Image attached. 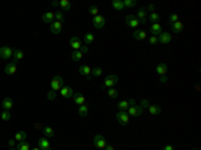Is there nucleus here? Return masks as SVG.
Listing matches in <instances>:
<instances>
[{"label":"nucleus","mask_w":201,"mask_h":150,"mask_svg":"<svg viewBox=\"0 0 201 150\" xmlns=\"http://www.w3.org/2000/svg\"><path fill=\"white\" fill-rule=\"evenodd\" d=\"M118 75L115 74H110L107 75L105 78V82H103V86H102V89H105V87H107V89H111V87H114L118 85Z\"/></svg>","instance_id":"nucleus-1"},{"label":"nucleus","mask_w":201,"mask_h":150,"mask_svg":"<svg viewBox=\"0 0 201 150\" xmlns=\"http://www.w3.org/2000/svg\"><path fill=\"white\" fill-rule=\"evenodd\" d=\"M64 86V80L63 78H62L60 75H55L52 78V80H51V90L52 91H60V89Z\"/></svg>","instance_id":"nucleus-2"},{"label":"nucleus","mask_w":201,"mask_h":150,"mask_svg":"<svg viewBox=\"0 0 201 150\" xmlns=\"http://www.w3.org/2000/svg\"><path fill=\"white\" fill-rule=\"evenodd\" d=\"M115 118H117V122L119 123L121 126H127L129 125V114H127V111H118L117 113V115H115Z\"/></svg>","instance_id":"nucleus-3"},{"label":"nucleus","mask_w":201,"mask_h":150,"mask_svg":"<svg viewBox=\"0 0 201 150\" xmlns=\"http://www.w3.org/2000/svg\"><path fill=\"white\" fill-rule=\"evenodd\" d=\"M12 55H14V50L11 48V47H8V46L0 47V58H2V59L8 60L12 58Z\"/></svg>","instance_id":"nucleus-4"},{"label":"nucleus","mask_w":201,"mask_h":150,"mask_svg":"<svg viewBox=\"0 0 201 150\" xmlns=\"http://www.w3.org/2000/svg\"><path fill=\"white\" fill-rule=\"evenodd\" d=\"M125 23H126L127 27H130V28H137L138 25H140V20L136 17V15L129 13V15L125 16Z\"/></svg>","instance_id":"nucleus-5"},{"label":"nucleus","mask_w":201,"mask_h":150,"mask_svg":"<svg viewBox=\"0 0 201 150\" xmlns=\"http://www.w3.org/2000/svg\"><path fill=\"white\" fill-rule=\"evenodd\" d=\"M106 24V17L102 16V15H97L93 17V25L97 28V30H101V28H103Z\"/></svg>","instance_id":"nucleus-6"},{"label":"nucleus","mask_w":201,"mask_h":150,"mask_svg":"<svg viewBox=\"0 0 201 150\" xmlns=\"http://www.w3.org/2000/svg\"><path fill=\"white\" fill-rule=\"evenodd\" d=\"M142 111H144V109L141 107V105H134V106H130V107L127 109V114H129V117H140L142 114Z\"/></svg>","instance_id":"nucleus-7"},{"label":"nucleus","mask_w":201,"mask_h":150,"mask_svg":"<svg viewBox=\"0 0 201 150\" xmlns=\"http://www.w3.org/2000/svg\"><path fill=\"white\" fill-rule=\"evenodd\" d=\"M93 142H94V146H97L98 149H105L106 145H107V144H106L105 137H103V135H101V134H97L95 137H94Z\"/></svg>","instance_id":"nucleus-8"},{"label":"nucleus","mask_w":201,"mask_h":150,"mask_svg":"<svg viewBox=\"0 0 201 150\" xmlns=\"http://www.w3.org/2000/svg\"><path fill=\"white\" fill-rule=\"evenodd\" d=\"M78 71H79V74H80V75L86 76V79H87V80H90V79H91V67H90L89 64H82V66H79Z\"/></svg>","instance_id":"nucleus-9"},{"label":"nucleus","mask_w":201,"mask_h":150,"mask_svg":"<svg viewBox=\"0 0 201 150\" xmlns=\"http://www.w3.org/2000/svg\"><path fill=\"white\" fill-rule=\"evenodd\" d=\"M16 71H17V63H16V62H11V63L6 64L4 72L7 75H15Z\"/></svg>","instance_id":"nucleus-10"},{"label":"nucleus","mask_w":201,"mask_h":150,"mask_svg":"<svg viewBox=\"0 0 201 150\" xmlns=\"http://www.w3.org/2000/svg\"><path fill=\"white\" fill-rule=\"evenodd\" d=\"M50 30L52 34H55V35H59L62 31H63V23H60V21H52L51 23V27H50Z\"/></svg>","instance_id":"nucleus-11"},{"label":"nucleus","mask_w":201,"mask_h":150,"mask_svg":"<svg viewBox=\"0 0 201 150\" xmlns=\"http://www.w3.org/2000/svg\"><path fill=\"white\" fill-rule=\"evenodd\" d=\"M60 95L66 99H68V98H72L74 97V90H72V87L70 86H63L60 89Z\"/></svg>","instance_id":"nucleus-12"},{"label":"nucleus","mask_w":201,"mask_h":150,"mask_svg":"<svg viewBox=\"0 0 201 150\" xmlns=\"http://www.w3.org/2000/svg\"><path fill=\"white\" fill-rule=\"evenodd\" d=\"M172 42V35L169 34V32H161V34L158 35V43H161V44H169V43Z\"/></svg>","instance_id":"nucleus-13"},{"label":"nucleus","mask_w":201,"mask_h":150,"mask_svg":"<svg viewBox=\"0 0 201 150\" xmlns=\"http://www.w3.org/2000/svg\"><path fill=\"white\" fill-rule=\"evenodd\" d=\"M2 107L4 109V111H11V109L14 107V102L10 97H6L2 99Z\"/></svg>","instance_id":"nucleus-14"},{"label":"nucleus","mask_w":201,"mask_h":150,"mask_svg":"<svg viewBox=\"0 0 201 150\" xmlns=\"http://www.w3.org/2000/svg\"><path fill=\"white\" fill-rule=\"evenodd\" d=\"M38 148L40 150H50L51 144H50L48 138H40V140H38Z\"/></svg>","instance_id":"nucleus-15"},{"label":"nucleus","mask_w":201,"mask_h":150,"mask_svg":"<svg viewBox=\"0 0 201 150\" xmlns=\"http://www.w3.org/2000/svg\"><path fill=\"white\" fill-rule=\"evenodd\" d=\"M70 46H71L72 51L80 48V46H82V42H80L79 36H71V39H70Z\"/></svg>","instance_id":"nucleus-16"},{"label":"nucleus","mask_w":201,"mask_h":150,"mask_svg":"<svg viewBox=\"0 0 201 150\" xmlns=\"http://www.w3.org/2000/svg\"><path fill=\"white\" fill-rule=\"evenodd\" d=\"M72 99H74L75 105H78V106H82V105L86 103V97L83 94H80V93H74Z\"/></svg>","instance_id":"nucleus-17"},{"label":"nucleus","mask_w":201,"mask_h":150,"mask_svg":"<svg viewBox=\"0 0 201 150\" xmlns=\"http://www.w3.org/2000/svg\"><path fill=\"white\" fill-rule=\"evenodd\" d=\"M146 109H148V111L152 115H160L161 111H162V107H161L160 105H149Z\"/></svg>","instance_id":"nucleus-18"},{"label":"nucleus","mask_w":201,"mask_h":150,"mask_svg":"<svg viewBox=\"0 0 201 150\" xmlns=\"http://www.w3.org/2000/svg\"><path fill=\"white\" fill-rule=\"evenodd\" d=\"M156 71H157V74H158V75H161V78H164V76L166 75V72H168V64H166V63H160V64H157Z\"/></svg>","instance_id":"nucleus-19"},{"label":"nucleus","mask_w":201,"mask_h":150,"mask_svg":"<svg viewBox=\"0 0 201 150\" xmlns=\"http://www.w3.org/2000/svg\"><path fill=\"white\" fill-rule=\"evenodd\" d=\"M133 38L137 39V40H145L146 38H148V32L144 31V30H134Z\"/></svg>","instance_id":"nucleus-20"},{"label":"nucleus","mask_w":201,"mask_h":150,"mask_svg":"<svg viewBox=\"0 0 201 150\" xmlns=\"http://www.w3.org/2000/svg\"><path fill=\"white\" fill-rule=\"evenodd\" d=\"M150 32L153 36H158L161 32H162V27H161L160 23H153L152 27H150Z\"/></svg>","instance_id":"nucleus-21"},{"label":"nucleus","mask_w":201,"mask_h":150,"mask_svg":"<svg viewBox=\"0 0 201 150\" xmlns=\"http://www.w3.org/2000/svg\"><path fill=\"white\" fill-rule=\"evenodd\" d=\"M54 19H55V13L51 12V11H48V12H46L44 15L42 16V20L44 21V23H52Z\"/></svg>","instance_id":"nucleus-22"},{"label":"nucleus","mask_w":201,"mask_h":150,"mask_svg":"<svg viewBox=\"0 0 201 150\" xmlns=\"http://www.w3.org/2000/svg\"><path fill=\"white\" fill-rule=\"evenodd\" d=\"M117 107H118V111H127V109L130 107V101H121L118 102Z\"/></svg>","instance_id":"nucleus-23"},{"label":"nucleus","mask_w":201,"mask_h":150,"mask_svg":"<svg viewBox=\"0 0 201 150\" xmlns=\"http://www.w3.org/2000/svg\"><path fill=\"white\" fill-rule=\"evenodd\" d=\"M95 40V35L93 34V32H87V34L83 36V42H85V44L86 46H89V44H91V43Z\"/></svg>","instance_id":"nucleus-24"},{"label":"nucleus","mask_w":201,"mask_h":150,"mask_svg":"<svg viewBox=\"0 0 201 150\" xmlns=\"http://www.w3.org/2000/svg\"><path fill=\"white\" fill-rule=\"evenodd\" d=\"M78 114L82 117V118H86L87 114H89V106H87L86 103L82 105V106H79V107H78Z\"/></svg>","instance_id":"nucleus-25"},{"label":"nucleus","mask_w":201,"mask_h":150,"mask_svg":"<svg viewBox=\"0 0 201 150\" xmlns=\"http://www.w3.org/2000/svg\"><path fill=\"white\" fill-rule=\"evenodd\" d=\"M12 58H14V60L12 62H19V60H21L24 58V52L21 50H14V55H12Z\"/></svg>","instance_id":"nucleus-26"},{"label":"nucleus","mask_w":201,"mask_h":150,"mask_svg":"<svg viewBox=\"0 0 201 150\" xmlns=\"http://www.w3.org/2000/svg\"><path fill=\"white\" fill-rule=\"evenodd\" d=\"M16 150H31V146L28 144V141H21V142H17L16 145Z\"/></svg>","instance_id":"nucleus-27"},{"label":"nucleus","mask_w":201,"mask_h":150,"mask_svg":"<svg viewBox=\"0 0 201 150\" xmlns=\"http://www.w3.org/2000/svg\"><path fill=\"white\" fill-rule=\"evenodd\" d=\"M182 28H184V24H182V21H180V20L172 24V30H173V32H176V34H180L182 31Z\"/></svg>","instance_id":"nucleus-28"},{"label":"nucleus","mask_w":201,"mask_h":150,"mask_svg":"<svg viewBox=\"0 0 201 150\" xmlns=\"http://www.w3.org/2000/svg\"><path fill=\"white\" fill-rule=\"evenodd\" d=\"M136 17H137L138 20L148 19V12H146V10L144 8V7H141V8L137 11V15H136Z\"/></svg>","instance_id":"nucleus-29"},{"label":"nucleus","mask_w":201,"mask_h":150,"mask_svg":"<svg viewBox=\"0 0 201 150\" xmlns=\"http://www.w3.org/2000/svg\"><path fill=\"white\" fill-rule=\"evenodd\" d=\"M14 140L17 141V142L25 141V140H27V134H25V131H16V133H15V137H14Z\"/></svg>","instance_id":"nucleus-30"},{"label":"nucleus","mask_w":201,"mask_h":150,"mask_svg":"<svg viewBox=\"0 0 201 150\" xmlns=\"http://www.w3.org/2000/svg\"><path fill=\"white\" fill-rule=\"evenodd\" d=\"M111 6H113V8L117 10V11H122V10H125L122 0H113V2H111Z\"/></svg>","instance_id":"nucleus-31"},{"label":"nucleus","mask_w":201,"mask_h":150,"mask_svg":"<svg viewBox=\"0 0 201 150\" xmlns=\"http://www.w3.org/2000/svg\"><path fill=\"white\" fill-rule=\"evenodd\" d=\"M82 58H83V54L80 52L79 50L72 51V54H71V59L74 60V62H80V60H82Z\"/></svg>","instance_id":"nucleus-32"},{"label":"nucleus","mask_w":201,"mask_h":150,"mask_svg":"<svg viewBox=\"0 0 201 150\" xmlns=\"http://www.w3.org/2000/svg\"><path fill=\"white\" fill-rule=\"evenodd\" d=\"M59 7H62V10H63V11H70L72 6H71L70 0H60V2H59Z\"/></svg>","instance_id":"nucleus-33"},{"label":"nucleus","mask_w":201,"mask_h":150,"mask_svg":"<svg viewBox=\"0 0 201 150\" xmlns=\"http://www.w3.org/2000/svg\"><path fill=\"white\" fill-rule=\"evenodd\" d=\"M42 130H43V133H44L46 138H52V137H54V129H52V127H50V126H44Z\"/></svg>","instance_id":"nucleus-34"},{"label":"nucleus","mask_w":201,"mask_h":150,"mask_svg":"<svg viewBox=\"0 0 201 150\" xmlns=\"http://www.w3.org/2000/svg\"><path fill=\"white\" fill-rule=\"evenodd\" d=\"M103 75V70H102L101 67H94L91 68V76H95V78H98V76Z\"/></svg>","instance_id":"nucleus-35"},{"label":"nucleus","mask_w":201,"mask_h":150,"mask_svg":"<svg viewBox=\"0 0 201 150\" xmlns=\"http://www.w3.org/2000/svg\"><path fill=\"white\" fill-rule=\"evenodd\" d=\"M107 95L113 99H115V98H118V90L114 89V87H111V89H107Z\"/></svg>","instance_id":"nucleus-36"},{"label":"nucleus","mask_w":201,"mask_h":150,"mask_svg":"<svg viewBox=\"0 0 201 150\" xmlns=\"http://www.w3.org/2000/svg\"><path fill=\"white\" fill-rule=\"evenodd\" d=\"M122 2H123V7H125V8H131V7L137 6L136 0H122Z\"/></svg>","instance_id":"nucleus-37"},{"label":"nucleus","mask_w":201,"mask_h":150,"mask_svg":"<svg viewBox=\"0 0 201 150\" xmlns=\"http://www.w3.org/2000/svg\"><path fill=\"white\" fill-rule=\"evenodd\" d=\"M89 13H90V15H91V16L94 17V16L99 15V10L97 8V6H91L90 8H89Z\"/></svg>","instance_id":"nucleus-38"},{"label":"nucleus","mask_w":201,"mask_h":150,"mask_svg":"<svg viewBox=\"0 0 201 150\" xmlns=\"http://www.w3.org/2000/svg\"><path fill=\"white\" fill-rule=\"evenodd\" d=\"M160 20H161V16L157 12H152L150 13V21H153V23H158Z\"/></svg>","instance_id":"nucleus-39"},{"label":"nucleus","mask_w":201,"mask_h":150,"mask_svg":"<svg viewBox=\"0 0 201 150\" xmlns=\"http://www.w3.org/2000/svg\"><path fill=\"white\" fill-rule=\"evenodd\" d=\"M55 19H56V21L63 23L64 21V13L62 12V11H58V12H55Z\"/></svg>","instance_id":"nucleus-40"},{"label":"nucleus","mask_w":201,"mask_h":150,"mask_svg":"<svg viewBox=\"0 0 201 150\" xmlns=\"http://www.w3.org/2000/svg\"><path fill=\"white\" fill-rule=\"evenodd\" d=\"M168 19H169V24L172 25L173 23H176V21H178V15H177V13H170Z\"/></svg>","instance_id":"nucleus-41"},{"label":"nucleus","mask_w":201,"mask_h":150,"mask_svg":"<svg viewBox=\"0 0 201 150\" xmlns=\"http://www.w3.org/2000/svg\"><path fill=\"white\" fill-rule=\"evenodd\" d=\"M0 118H2L4 122H7V121L11 119V111H3L2 115H0Z\"/></svg>","instance_id":"nucleus-42"},{"label":"nucleus","mask_w":201,"mask_h":150,"mask_svg":"<svg viewBox=\"0 0 201 150\" xmlns=\"http://www.w3.org/2000/svg\"><path fill=\"white\" fill-rule=\"evenodd\" d=\"M149 43H150V44H157V43H158V36H150V38H149Z\"/></svg>","instance_id":"nucleus-43"},{"label":"nucleus","mask_w":201,"mask_h":150,"mask_svg":"<svg viewBox=\"0 0 201 150\" xmlns=\"http://www.w3.org/2000/svg\"><path fill=\"white\" fill-rule=\"evenodd\" d=\"M47 97H48L50 101H52V99H55V98H56V93H55V91H52V90H50L48 94H47Z\"/></svg>","instance_id":"nucleus-44"},{"label":"nucleus","mask_w":201,"mask_h":150,"mask_svg":"<svg viewBox=\"0 0 201 150\" xmlns=\"http://www.w3.org/2000/svg\"><path fill=\"white\" fill-rule=\"evenodd\" d=\"M79 51L83 54V55H85V54L89 52V47H87L86 44H82V46H80V48H79Z\"/></svg>","instance_id":"nucleus-45"},{"label":"nucleus","mask_w":201,"mask_h":150,"mask_svg":"<svg viewBox=\"0 0 201 150\" xmlns=\"http://www.w3.org/2000/svg\"><path fill=\"white\" fill-rule=\"evenodd\" d=\"M146 12H148V11H153V12H154V10H156V6L154 4H149L148 7H146Z\"/></svg>","instance_id":"nucleus-46"},{"label":"nucleus","mask_w":201,"mask_h":150,"mask_svg":"<svg viewBox=\"0 0 201 150\" xmlns=\"http://www.w3.org/2000/svg\"><path fill=\"white\" fill-rule=\"evenodd\" d=\"M7 144H8L10 148H14V146L16 145V141H15V140H8V142H7Z\"/></svg>","instance_id":"nucleus-47"},{"label":"nucleus","mask_w":201,"mask_h":150,"mask_svg":"<svg viewBox=\"0 0 201 150\" xmlns=\"http://www.w3.org/2000/svg\"><path fill=\"white\" fill-rule=\"evenodd\" d=\"M161 150H174V146L173 145H166V146H164Z\"/></svg>","instance_id":"nucleus-48"},{"label":"nucleus","mask_w":201,"mask_h":150,"mask_svg":"<svg viewBox=\"0 0 201 150\" xmlns=\"http://www.w3.org/2000/svg\"><path fill=\"white\" fill-rule=\"evenodd\" d=\"M105 150H115V149H114V146H113V145H106Z\"/></svg>","instance_id":"nucleus-49"},{"label":"nucleus","mask_w":201,"mask_h":150,"mask_svg":"<svg viewBox=\"0 0 201 150\" xmlns=\"http://www.w3.org/2000/svg\"><path fill=\"white\" fill-rule=\"evenodd\" d=\"M35 127H36V129H38V130H42L44 126H42V125H40V123H35Z\"/></svg>","instance_id":"nucleus-50"},{"label":"nucleus","mask_w":201,"mask_h":150,"mask_svg":"<svg viewBox=\"0 0 201 150\" xmlns=\"http://www.w3.org/2000/svg\"><path fill=\"white\" fill-rule=\"evenodd\" d=\"M51 6L52 7H59V2H52L51 3Z\"/></svg>","instance_id":"nucleus-51"},{"label":"nucleus","mask_w":201,"mask_h":150,"mask_svg":"<svg viewBox=\"0 0 201 150\" xmlns=\"http://www.w3.org/2000/svg\"><path fill=\"white\" fill-rule=\"evenodd\" d=\"M32 150H40L39 148H34V149H32Z\"/></svg>","instance_id":"nucleus-52"},{"label":"nucleus","mask_w":201,"mask_h":150,"mask_svg":"<svg viewBox=\"0 0 201 150\" xmlns=\"http://www.w3.org/2000/svg\"><path fill=\"white\" fill-rule=\"evenodd\" d=\"M10 150H16V149H14V148H10Z\"/></svg>","instance_id":"nucleus-53"},{"label":"nucleus","mask_w":201,"mask_h":150,"mask_svg":"<svg viewBox=\"0 0 201 150\" xmlns=\"http://www.w3.org/2000/svg\"><path fill=\"white\" fill-rule=\"evenodd\" d=\"M195 150H199V149H195Z\"/></svg>","instance_id":"nucleus-54"}]
</instances>
